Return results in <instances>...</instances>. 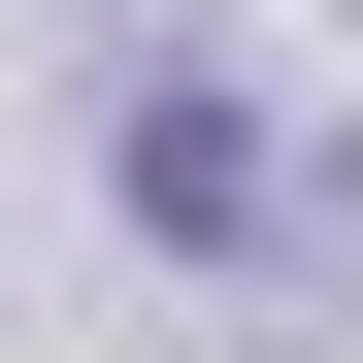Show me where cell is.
Wrapping results in <instances>:
<instances>
[{
    "label": "cell",
    "instance_id": "6da1fadb",
    "mask_svg": "<svg viewBox=\"0 0 363 363\" xmlns=\"http://www.w3.org/2000/svg\"><path fill=\"white\" fill-rule=\"evenodd\" d=\"M99 165H133V231H199V264H264V133H231L199 67H133V99H99Z\"/></svg>",
    "mask_w": 363,
    "mask_h": 363
}]
</instances>
